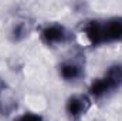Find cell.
Returning <instances> with one entry per match:
<instances>
[{
    "instance_id": "6",
    "label": "cell",
    "mask_w": 122,
    "mask_h": 121,
    "mask_svg": "<svg viewBox=\"0 0 122 121\" xmlns=\"http://www.w3.org/2000/svg\"><path fill=\"white\" fill-rule=\"evenodd\" d=\"M30 33V24L27 22H17L10 31V37L13 41L19 43V41H23Z\"/></svg>"
},
{
    "instance_id": "8",
    "label": "cell",
    "mask_w": 122,
    "mask_h": 121,
    "mask_svg": "<svg viewBox=\"0 0 122 121\" xmlns=\"http://www.w3.org/2000/svg\"><path fill=\"white\" fill-rule=\"evenodd\" d=\"M6 88V84H4V81L0 78V97H1V94H3V91Z\"/></svg>"
},
{
    "instance_id": "7",
    "label": "cell",
    "mask_w": 122,
    "mask_h": 121,
    "mask_svg": "<svg viewBox=\"0 0 122 121\" xmlns=\"http://www.w3.org/2000/svg\"><path fill=\"white\" fill-rule=\"evenodd\" d=\"M14 121H46L43 116L37 114V113H33V111H26L23 114H20L19 117H16Z\"/></svg>"
},
{
    "instance_id": "4",
    "label": "cell",
    "mask_w": 122,
    "mask_h": 121,
    "mask_svg": "<svg viewBox=\"0 0 122 121\" xmlns=\"http://www.w3.org/2000/svg\"><path fill=\"white\" fill-rule=\"evenodd\" d=\"M92 98L88 94H72L65 101V114L70 121H81L84 116L90 111Z\"/></svg>"
},
{
    "instance_id": "2",
    "label": "cell",
    "mask_w": 122,
    "mask_h": 121,
    "mask_svg": "<svg viewBox=\"0 0 122 121\" xmlns=\"http://www.w3.org/2000/svg\"><path fill=\"white\" fill-rule=\"evenodd\" d=\"M122 88V63H114L88 87V95L92 101H101Z\"/></svg>"
},
{
    "instance_id": "3",
    "label": "cell",
    "mask_w": 122,
    "mask_h": 121,
    "mask_svg": "<svg viewBox=\"0 0 122 121\" xmlns=\"http://www.w3.org/2000/svg\"><path fill=\"white\" fill-rule=\"evenodd\" d=\"M38 36H40V41L48 49H57L61 46H65L71 40L70 30L64 24L57 23V22L44 24Z\"/></svg>"
},
{
    "instance_id": "5",
    "label": "cell",
    "mask_w": 122,
    "mask_h": 121,
    "mask_svg": "<svg viewBox=\"0 0 122 121\" xmlns=\"http://www.w3.org/2000/svg\"><path fill=\"white\" fill-rule=\"evenodd\" d=\"M58 76L65 83H77L85 76V67L77 59H67L58 64Z\"/></svg>"
},
{
    "instance_id": "1",
    "label": "cell",
    "mask_w": 122,
    "mask_h": 121,
    "mask_svg": "<svg viewBox=\"0 0 122 121\" xmlns=\"http://www.w3.org/2000/svg\"><path fill=\"white\" fill-rule=\"evenodd\" d=\"M81 30L92 47L122 43V16L88 19L82 22Z\"/></svg>"
}]
</instances>
